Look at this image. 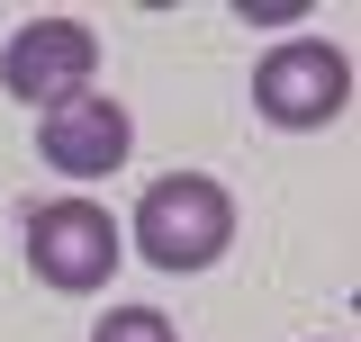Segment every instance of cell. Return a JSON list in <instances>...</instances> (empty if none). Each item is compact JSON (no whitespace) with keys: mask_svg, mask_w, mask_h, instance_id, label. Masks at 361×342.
<instances>
[{"mask_svg":"<svg viewBox=\"0 0 361 342\" xmlns=\"http://www.w3.org/2000/svg\"><path fill=\"white\" fill-rule=\"evenodd\" d=\"M226 243H235V189L208 180V171H163L135 198V216H127V253H145L154 270H172V279L226 261Z\"/></svg>","mask_w":361,"mask_h":342,"instance_id":"obj_1","label":"cell"},{"mask_svg":"<svg viewBox=\"0 0 361 342\" xmlns=\"http://www.w3.org/2000/svg\"><path fill=\"white\" fill-rule=\"evenodd\" d=\"M118 261H127V225L99 208V198H45V208H27V270H37L54 298L109 289Z\"/></svg>","mask_w":361,"mask_h":342,"instance_id":"obj_2","label":"cell"},{"mask_svg":"<svg viewBox=\"0 0 361 342\" xmlns=\"http://www.w3.org/2000/svg\"><path fill=\"white\" fill-rule=\"evenodd\" d=\"M253 108H262L271 127H289V135L334 127V118L353 108V63H343V45H325V37L271 45L262 63H253Z\"/></svg>","mask_w":361,"mask_h":342,"instance_id":"obj_3","label":"cell"},{"mask_svg":"<svg viewBox=\"0 0 361 342\" xmlns=\"http://www.w3.org/2000/svg\"><path fill=\"white\" fill-rule=\"evenodd\" d=\"M0 82H9V99H27L45 118V108H63V99H82L99 82V37L82 18H27L0 45Z\"/></svg>","mask_w":361,"mask_h":342,"instance_id":"obj_4","label":"cell"},{"mask_svg":"<svg viewBox=\"0 0 361 342\" xmlns=\"http://www.w3.org/2000/svg\"><path fill=\"white\" fill-rule=\"evenodd\" d=\"M37 153H45V171H63V180H109V171L135 153V118H127V99L82 90V99L45 108V118H37Z\"/></svg>","mask_w":361,"mask_h":342,"instance_id":"obj_5","label":"cell"},{"mask_svg":"<svg viewBox=\"0 0 361 342\" xmlns=\"http://www.w3.org/2000/svg\"><path fill=\"white\" fill-rule=\"evenodd\" d=\"M90 342H180V324L163 306H109V315L90 324Z\"/></svg>","mask_w":361,"mask_h":342,"instance_id":"obj_6","label":"cell"}]
</instances>
